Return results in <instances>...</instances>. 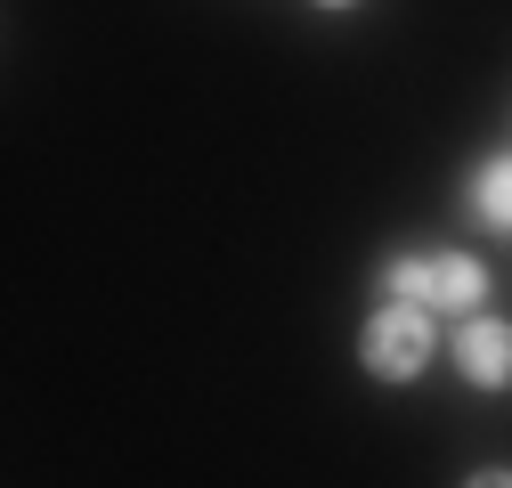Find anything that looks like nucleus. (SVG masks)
I'll return each instance as SVG.
<instances>
[{
    "mask_svg": "<svg viewBox=\"0 0 512 488\" xmlns=\"http://www.w3.org/2000/svg\"><path fill=\"white\" fill-rule=\"evenodd\" d=\"M423 358H431V318L415 310V301H382V310L366 318V334H358V366L382 375V383H415Z\"/></svg>",
    "mask_w": 512,
    "mask_h": 488,
    "instance_id": "f257e3e1",
    "label": "nucleus"
},
{
    "mask_svg": "<svg viewBox=\"0 0 512 488\" xmlns=\"http://www.w3.org/2000/svg\"><path fill=\"white\" fill-rule=\"evenodd\" d=\"M456 375L472 391H512V326L504 318H464L456 326Z\"/></svg>",
    "mask_w": 512,
    "mask_h": 488,
    "instance_id": "f03ea898",
    "label": "nucleus"
},
{
    "mask_svg": "<svg viewBox=\"0 0 512 488\" xmlns=\"http://www.w3.org/2000/svg\"><path fill=\"white\" fill-rule=\"evenodd\" d=\"M488 301V269L472 261V253H431V293H423V310H456V318H472Z\"/></svg>",
    "mask_w": 512,
    "mask_h": 488,
    "instance_id": "7ed1b4c3",
    "label": "nucleus"
},
{
    "mask_svg": "<svg viewBox=\"0 0 512 488\" xmlns=\"http://www.w3.org/2000/svg\"><path fill=\"white\" fill-rule=\"evenodd\" d=\"M472 212H480V228H512V155L480 163V179H472Z\"/></svg>",
    "mask_w": 512,
    "mask_h": 488,
    "instance_id": "20e7f679",
    "label": "nucleus"
},
{
    "mask_svg": "<svg viewBox=\"0 0 512 488\" xmlns=\"http://www.w3.org/2000/svg\"><path fill=\"white\" fill-rule=\"evenodd\" d=\"M382 293L423 310V293H431V253H391V261H382Z\"/></svg>",
    "mask_w": 512,
    "mask_h": 488,
    "instance_id": "39448f33",
    "label": "nucleus"
},
{
    "mask_svg": "<svg viewBox=\"0 0 512 488\" xmlns=\"http://www.w3.org/2000/svg\"><path fill=\"white\" fill-rule=\"evenodd\" d=\"M464 488H512V472H472Z\"/></svg>",
    "mask_w": 512,
    "mask_h": 488,
    "instance_id": "423d86ee",
    "label": "nucleus"
},
{
    "mask_svg": "<svg viewBox=\"0 0 512 488\" xmlns=\"http://www.w3.org/2000/svg\"><path fill=\"white\" fill-rule=\"evenodd\" d=\"M317 9H358V0H317Z\"/></svg>",
    "mask_w": 512,
    "mask_h": 488,
    "instance_id": "0eeeda50",
    "label": "nucleus"
}]
</instances>
